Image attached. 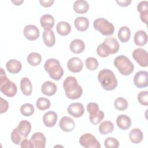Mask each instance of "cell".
I'll return each instance as SVG.
<instances>
[{"label": "cell", "mask_w": 148, "mask_h": 148, "mask_svg": "<svg viewBox=\"0 0 148 148\" xmlns=\"http://www.w3.org/2000/svg\"><path fill=\"white\" fill-rule=\"evenodd\" d=\"M63 87L66 96L71 99L79 98L83 93L82 87L73 76H68L64 81Z\"/></svg>", "instance_id": "1"}, {"label": "cell", "mask_w": 148, "mask_h": 148, "mask_svg": "<svg viewBox=\"0 0 148 148\" xmlns=\"http://www.w3.org/2000/svg\"><path fill=\"white\" fill-rule=\"evenodd\" d=\"M98 80L102 87L107 91L113 90L117 86V80L114 73L108 69H103L99 72Z\"/></svg>", "instance_id": "2"}, {"label": "cell", "mask_w": 148, "mask_h": 148, "mask_svg": "<svg viewBox=\"0 0 148 148\" xmlns=\"http://www.w3.org/2000/svg\"><path fill=\"white\" fill-rule=\"evenodd\" d=\"M44 68L49 75V76L54 80H59L64 74V70L60 65V61L56 58H49L46 61Z\"/></svg>", "instance_id": "3"}, {"label": "cell", "mask_w": 148, "mask_h": 148, "mask_svg": "<svg viewBox=\"0 0 148 148\" xmlns=\"http://www.w3.org/2000/svg\"><path fill=\"white\" fill-rule=\"evenodd\" d=\"M0 76V90L1 92L8 97H14L17 91L16 84L10 80L6 76L5 72L1 68Z\"/></svg>", "instance_id": "4"}, {"label": "cell", "mask_w": 148, "mask_h": 148, "mask_svg": "<svg viewBox=\"0 0 148 148\" xmlns=\"http://www.w3.org/2000/svg\"><path fill=\"white\" fill-rule=\"evenodd\" d=\"M114 65L119 72L124 76L130 75L134 69L133 63L127 57L123 55L119 56L114 58Z\"/></svg>", "instance_id": "5"}, {"label": "cell", "mask_w": 148, "mask_h": 148, "mask_svg": "<svg viewBox=\"0 0 148 148\" xmlns=\"http://www.w3.org/2000/svg\"><path fill=\"white\" fill-rule=\"evenodd\" d=\"M94 28L105 36H109L113 34L114 27L112 23L104 18H98L94 20Z\"/></svg>", "instance_id": "6"}, {"label": "cell", "mask_w": 148, "mask_h": 148, "mask_svg": "<svg viewBox=\"0 0 148 148\" xmlns=\"http://www.w3.org/2000/svg\"><path fill=\"white\" fill-rule=\"evenodd\" d=\"M79 143L86 148H100L101 145L98 140L91 134L86 133L82 135L79 139Z\"/></svg>", "instance_id": "7"}, {"label": "cell", "mask_w": 148, "mask_h": 148, "mask_svg": "<svg viewBox=\"0 0 148 148\" xmlns=\"http://www.w3.org/2000/svg\"><path fill=\"white\" fill-rule=\"evenodd\" d=\"M132 57L137 63L142 67L148 65V54L147 51L142 48H137L132 52Z\"/></svg>", "instance_id": "8"}, {"label": "cell", "mask_w": 148, "mask_h": 148, "mask_svg": "<svg viewBox=\"0 0 148 148\" xmlns=\"http://www.w3.org/2000/svg\"><path fill=\"white\" fill-rule=\"evenodd\" d=\"M102 45L109 55L116 53L120 48L119 43L114 38L108 37L106 38L102 43Z\"/></svg>", "instance_id": "9"}, {"label": "cell", "mask_w": 148, "mask_h": 148, "mask_svg": "<svg viewBox=\"0 0 148 148\" xmlns=\"http://www.w3.org/2000/svg\"><path fill=\"white\" fill-rule=\"evenodd\" d=\"M134 84L138 88H144L148 85V73L145 71L138 72L134 77Z\"/></svg>", "instance_id": "10"}, {"label": "cell", "mask_w": 148, "mask_h": 148, "mask_svg": "<svg viewBox=\"0 0 148 148\" xmlns=\"http://www.w3.org/2000/svg\"><path fill=\"white\" fill-rule=\"evenodd\" d=\"M23 34L26 39L29 40H35L39 36V30L34 25H27L23 30Z\"/></svg>", "instance_id": "11"}, {"label": "cell", "mask_w": 148, "mask_h": 148, "mask_svg": "<svg viewBox=\"0 0 148 148\" xmlns=\"http://www.w3.org/2000/svg\"><path fill=\"white\" fill-rule=\"evenodd\" d=\"M68 113L74 117L78 118L82 116L84 112V108L82 103L75 102L71 103L67 108Z\"/></svg>", "instance_id": "12"}, {"label": "cell", "mask_w": 148, "mask_h": 148, "mask_svg": "<svg viewBox=\"0 0 148 148\" xmlns=\"http://www.w3.org/2000/svg\"><path fill=\"white\" fill-rule=\"evenodd\" d=\"M67 67L71 72L77 73L82 70L83 64L80 58L78 57H72L68 60Z\"/></svg>", "instance_id": "13"}, {"label": "cell", "mask_w": 148, "mask_h": 148, "mask_svg": "<svg viewBox=\"0 0 148 148\" xmlns=\"http://www.w3.org/2000/svg\"><path fill=\"white\" fill-rule=\"evenodd\" d=\"M60 128L65 132H71L74 130L75 123L73 120L68 116L62 117L59 123Z\"/></svg>", "instance_id": "14"}, {"label": "cell", "mask_w": 148, "mask_h": 148, "mask_svg": "<svg viewBox=\"0 0 148 148\" xmlns=\"http://www.w3.org/2000/svg\"><path fill=\"white\" fill-rule=\"evenodd\" d=\"M31 140L35 148H44L45 147L46 138L42 132H35L32 135Z\"/></svg>", "instance_id": "15"}, {"label": "cell", "mask_w": 148, "mask_h": 148, "mask_svg": "<svg viewBox=\"0 0 148 148\" xmlns=\"http://www.w3.org/2000/svg\"><path fill=\"white\" fill-rule=\"evenodd\" d=\"M57 114L53 111H48L45 113L43 117V122L47 127H52L56 124Z\"/></svg>", "instance_id": "16"}, {"label": "cell", "mask_w": 148, "mask_h": 148, "mask_svg": "<svg viewBox=\"0 0 148 148\" xmlns=\"http://www.w3.org/2000/svg\"><path fill=\"white\" fill-rule=\"evenodd\" d=\"M57 90V86L51 81L45 82L41 87L42 92L47 96H52L55 94Z\"/></svg>", "instance_id": "17"}, {"label": "cell", "mask_w": 148, "mask_h": 148, "mask_svg": "<svg viewBox=\"0 0 148 148\" xmlns=\"http://www.w3.org/2000/svg\"><path fill=\"white\" fill-rule=\"evenodd\" d=\"M116 124L119 128L127 130L131 125V120L127 115L120 114L116 119Z\"/></svg>", "instance_id": "18"}, {"label": "cell", "mask_w": 148, "mask_h": 148, "mask_svg": "<svg viewBox=\"0 0 148 148\" xmlns=\"http://www.w3.org/2000/svg\"><path fill=\"white\" fill-rule=\"evenodd\" d=\"M21 62L16 59H11L7 61L6 64V68L8 71L13 74L18 73L21 71Z\"/></svg>", "instance_id": "19"}, {"label": "cell", "mask_w": 148, "mask_h": 148, "mask_svg": "<svg viewBox=\"0 0 148 148\" xmlns=\"http://www.w3.org/2000/svg\"><path fill=\"white\" fill-rule=\"evenodd\" d=\"M17 128L22 137L27 138L31 132V124L27 120H21L19 123Z\"/></svg>", "instance_id": "20"}, {"label": "cell", "mask_w": 148, "mask_h": 148, "mask_svg": "<svg viewBox=\"0 0 148 148\" xmlns=\"http://www.w3.org/2000/svg\"><path fill=\"white\" fill-rule=\"evenodd\" d=\"M42 38L45 45L51 47L55 45L56 38L54 32L52 29L45 30L43 32Z\"/></svg>", "instance_id": "21"}, {"label": "cell", "mask_w": 148, "mask_h": 148, "mask_svg": "<svg viewBox=\"0 0 148 148\" xmlns=\"http://www.w3.org/2000/svg\"><path fill=\"white\" fill-rule=\"evenodd\" d=\"M40 25L45 30L51 29L54 25V18L50 14H44L40 17Z\"/></svg>", "instance_id": "22"}, {"label": "cell", "mask_w": 148, "mask_h": 148, "mask_svg": "<svg viewBox=\"0 0 148 148\" xmlns=\"http://www.w3.org/2000/svg\"><path fill=\"white\" fill-rule=\"evenodd\" d=\"M73 8L77 13L84 14L88 10L89 5L85 0H77L74 2Z\"/></svg>", "instance_id": "23"}, {"label": "cell", "mask_w": 148, "mask_h": 148, "mask_svg": "<svg viewBox=\"0 0 148 148\" xmlns=\"http://www.w3.org/2000/svg\"><path fill=\"white\" fill-rule=\"evenodd\" d=\"M69 48L72 53L79 54L84 51L85 49V45L82 40L75 39L71 42Z\"/></svg>", "instance_id": "24"}, {"label": "cell", "mask_w": 148, "mask_h": 148, "mask_svg": "<svg viewBox=\"0 0 148 148\" xmlns=\"http://www.w3.org/2000/svg\"><path fill=\"white\" fill-rule=\"evenodd\" d=\"M74 24L77 30L81 32L86 31L89 27V20L86 17H78L75 18Z\"/></svg>", "instance_id": "25"}, {"label": "cell", "mask_w": 148, "mask_h": 148, "mask_svg": "<svg viewBox=\"0 0 148 148\" xmlns=\"http://www.w3.org/2000/svg\"><path fill=\"white\" fill-rule=\"evenodd\" d=\"M134 41L137 46H142L145 45L147 42V35L146 32L143 30L136 31L134 35Z\"/></svg>", "instance_id": "26"}, {"label": "cell", "mask_w": 148, "mask_h": 148, "mask_svg": "<svg viewBox=\"0 0 148 148\" xmlns=\"http://www.w3.org/2000/svg\"><path fill=\"white\" fill-rule=\"evenodd\" d=\"M20 89L23 94L28 96L32 94V85L28 77H23L20 81Z\"/></svg>", "instance_id": "27"}, {"label": "cell", "mask_w": 148, "mask_h": 148, "mask_svg": "<svg viewBox=\"0 0 148 148\" xmlns=\"http://www.w3.org/2000/svg\"><path fill=\"white\" fill-rule=\"evenodd\" d=\"M143 138V134L142 131L137 128H133L130 132L129 139L131 142L137 144L141 142Z\"/></svg>", "instance_id": "28"}, {"label": "cell", "mask_w": 148, "mask_h": 148, "mask_svg": "<svg viewBox=\"0 0 148 148\" xmlns=\"http://www.w3.org/2000/svg\"><path fill=\"white\" fill-rule=\"evenodd\" d=\"M56 29L58 34L61 36L68 35L71 31V25L66 21H60L56 25Z\"/></svg>", "instance_id": "29"}, {"label": "cell", "mask_w": 148, "mask_h": 148, "mask_svg": "<svg viewBox=\"0 0 148 148\" xmlns=\"http://www.w3.org/2000/svg\"><path fill=\"white\" fill-rule=\"evenodd\" d=\"M131 36V30L127 26H122L118 32V37L121 42H127Z\"/></svg>", "instance_id": "30"}, {"label": "cell", "mask_w": 148, "mask_h": 148, "mask_svg": "<svg viewBox=\"0 0 148 148\" xmlns=\"http://www.w3.org/2000/svg\"><path fill=\"white\" fill-rule=\"evenodd\" d=\"M114 130V125L110 121H104L99 125V131L102 135H107Z\"/></svg>", "instance_id": "31"}, {"label": "cell", "mask_w": 148, "mask_h": 148, "mask_svg": "<svg viewBox=\"0 0 148 148\" xmlns=\"http://www.w3.org/2000/svg\"><path fill=\"white\" fill-rule=\"evenodd\" d=\"M27 62L32 66H37L42 61V57L38 53L32 52L31 53L27 58Z\"/></svg>", "instance_id": "32"}, {"label": "cell", "mask_w": 148, "mask_h": 148, "mask_svg": "<svg viewBox=\"0 0 148 148\" xmlns=\"http://www.w3.org/2000/svg\"><path fill=\"white\" fill-rule=\"evenodd\" d=\"M36 105L40 110H45L49 109L50 106V101L49 99L41 97L37 99Z\"/></svg>", "instance_id": "33"}, {"label": "cell", "mask_w": 148, "mask_h": 148, "mask_svg": "<svg viewBox=\"0 0 148 148\" xmlns=\"http://www.w3.org/2000/svg\"><path fill=\"white\" fill-rule=\"evenodd\" d=\"M114 106L115 108L119 110H124L128 108V102L125 98L119 97L115 99Z\"/></svg>", "instance_id": "34"}, {"label": "cell", "mask_w": 148, "mask_h": 148, "mask_svg": "<svg viewBox=\"0 0 148 148\" xmlns=\"http://www.w3.org/2000/svg\"><path fill=\"white\" fill-rule=\"evenodd\" d=\"M34 108L33 105L29 103H26L20 107V112L24 116H30L34 113Z\"/></svg>", "instance_id": "35"}, {"label": "cell", "mask_w": 148, "mask_h": 148, "mask_svg": "<svg viewBox=\"0 0 148 148\" xmlns=\"http://www.w3.org/2000/svg\"><path fill=\"white\" fill-rule=\"evenodd\" d=\"M104 118V113L103 111L99 110L98 112L94 114L89 115V120L90 122L94 125L99 124Z\"/></svg>", "instance_id": "36"}, {"label": "cell", "mask_w": 148, "mask_h": 148, "mask_svg": "<svg viewBox=\"0 0 148 148\" xmlns=\"http://www.w3.org/2000/svg\"><path fill=\"white\" fill-rule=\"evenodd\" d=\"M86 68L90 71H94L98 66V61L94 57H88L85 61Z\"/></svg>", "instance_id": "37"}, {"label": "cell", "mask_w": 148, "mask_h": 148, "mask_svg": "<svg viewBox=\"0 0 148 148\" xmlns=\"http://www.w3.org/2000/svg\"><path fill=\"white\" fill-rule=\"evenodd\" d=\"M104 145L106 148H117L119 147V142L114 138L108 137L105 140Z\"/></svg>", "instance_id": "38"}, {"label": "cell", "mask_w": 148, "mask_h": 148, "mask_svg": "<svg viewBox=\"0 0 148 148\" xmlns=\"http://www.w3.org/2000/svg\"><path fill=\"white\" fill-rule=\"evenodd\" d=\"M138 100L139 102L145 106L148 105V92L143 91L139 92L138 95Z\"/></svg>", "instance_id": "39"}, {"label": "cell", "mask_w": 148, "mask_h": 148, "mask_svg": "<svg viewBox=\"0 0 148 148\" xmlns=\"http://www.w3.org/2000/svg\"><path fill=\"white\" fill-rule=\"evenodd\" d=\"M11 139H12V141L15 145H19L20 143L21 138L17 128L13 130L11 133Z\"/></svg>", "instance_id": "40"}, {"label": "cell", "mask_w": 148, "mask_h": 148, "mask_svg": "<svg viewBox=\"0 0 148 148\" xmlns=\"http://www.w3.org/2000/svg\"><path fill=\"white\" fill-rule=\"evenodd\" d=\"M99 106L97 103L95 102H90L88 103L87 105V110L88 112L90 115L94 114L98 112Z\"/></svg>", "instance_id": "41"}, {"label": "cell", "mask_w": 148, "mask_h": 148, "mask_svg": "<svg viewBox=\"0 0 148 148\" xmlns=\"http://www.w3.org/2000/svg\"><path fill=\"white\" fill-rule=\"evenodd\" d=\"M137 9L140 13L148 11V2L147 1H140L138 4Z\"/></svg>", "instance_id": "42"}, {"label": "cell", "mask_w": 148, "mask_h": 148, "mask_svg": "<svg viewBox=\"0 0 148 148\" xmlns=\"http://www.w3.org/2000/svg\"><path fill=\"white\" fill-rule=\"evenodd\" d=\"M97 54L101 57H106L109 56V54L107 53L106 50H105L103 45L102 43H101L98 45L97 49Z\"/></svg>", "instance_id": "43"}, {"label": "cell", "mask_w": 148, "mask_h": 148, "mask_svg": "<svg viewBox=\"0 0 148 148\" xmlns=\"http://www.w3.org/2000/svg\"><path fill=\"white\" fill-rule=\"evenodd\" d=\"M0 103H1L0 113L2 114L6 112L8 110L9 108V103L6 100L4 99L2 97L0 98Z\"/></svg>", "instance_id": "44"}, {"label": "cell", "mask_w": 148, "mask_h": 148, "mask_svg": "<svg viewBox=\"0 0 148 148\" xmlns=\"http://www.w3.org/2000/svg\"><path fill=\"white\" fill-rule=\"evenodd\" d=\"M20 146L22 148H32L34 147L33 143L31 140H28L27 139H23L20 143Z\"/></svg>", "instance_id": "45"}, {"label": "cell", "mask_w": 148, "mask_h": 148, "mask_svg": "<svg viewBox=\"0 0 148 148\" xmlns=\"http://www.w3.org/2000/svg\"><path fill=\"white\" fill-rule=\"evenodd\" d=\"M54 0H40L39 1V3H40V5L45 8H47V7H50V6H51L53 5V3H54Z\"/></svg>", "instance_id": "46"}, {"label": "cell", "mask_w": 148, "mask_h": 148, "mask_svg": "<svg viewBox=\"0 0 148 148\" xmlns=\"http://www.w3.org/2000/svg\"><path fill=\"white\" fill-rule=\"evenodd\" d=\"M140 18L145 24H147L148 18V11L140 13Z\"/></svg>", "instance_id": "47"}, {"label": "cell", "mask_w": 148, "mask_h": 148, "mask_svg": "<svg viewBox=\"0 0 148 148\" xmlns=\"http://www.w3.org/2000/svg\"><path fill=\"white\" fill-rule=\"evenodd\" d=\"M116 2L119 4V6L122 7H125L128 6L131 2V0H123V1H116Z\"/></svg>", "instance_id": "48"}, {"label": "cell", "mask_w": 148, "mask_h": 148, "mask_svg": "<svg viewBox=\"0 0 148 148\" xmlns=\"http://www.w3.org/2000/svg\"><path fill=\"white\" fill-rule=\"evenodd\" d=\"M12 2L15 5L18 6V5H20L22 3H23L24 1H23V0H18V1H17V0H14V1L12 0Z\"/></svg>", "instance_id": "49"}]
</instances>
